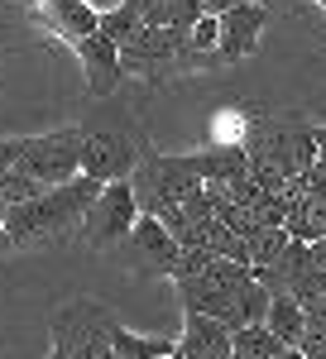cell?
I'll return each instance as SVG.
<instances>
[{
    "label": "cell",
    "instance_id": "cell-1",
    "mask_svg": "<svg viewBox=\"0 0 326 359\" xmlns=\"http://www.w3.org/2000/svg\"><path fill=\"white\" fill-rule=\"evenodd\" d=\"M244 154H249V177L264 192H288V182L302 177L317 163V125L298 115H244Z\"/></svg>",
    "mask_w": 326,
    "mask_h": 359
},
{
    "label": "cell",
    "instance_id": "cell-2",
    "mask_svg": "<svg viewBox=\"0 0 326 359\" xmlns=\"http://www.w3.org/2000/svg\"><path fill=\"white\" fill-rule=\"evenodd\" d=\"M101 187H106L101 177L77 172V177L58 182V187H44L29 201L5 206V235H10V245L20 249V245H39V240H58V235L82 230V221H86L91 201L101 196Z\"/></svg>",
    "mask_w": 326,
    "mask_h": 359
},
{
    "label": "cell",
    "instance_id": "cell-3",
    "mask_svg": "<svg viewBox=\"0 0 326 359\" xmlns=\"http://www.w3.org/2000/svg\"><path fill=\"white\" fill-rule=\"evenodd\" d=\"M130 187L144 216H163L168 206H183L192 192H202V172L192 168V154H154L144 144L135 172H130Z\"/></svg>",
    "mask_w": 326,
    "mask_h": 359
},
{
    "label": "cell",
    "instance_id": "cell-4",
    "mask_svg": "<svg viewBox=\"0 0 326 359\" xmlns=\"http://www.w3.org/2000/svg\"><path fill=\"white\" fill-rule=\"evenodd\" d=\"M202 57L192 53V34L183 29H159V25H139L125 43H120V67L125 77H149L159 82L173 67H192Z\"/></svg>",
    "mask_w": 326,
    "mask_h": 359
},
{
    "label": "cell",
    "instance_id": "cell-5",
    "mask_svg": "<svg viewBox=\"0 0 326 359\" xmlns=\"http://www.w3.org/2000/svg\"><path fill=\"white\" fill-rule=\"evenodd\" d=\"M115 316L96 302H72L53 316V350L63 359H120L110 345Z\"/></svg>",
    "mask_w": 326,
    "mask_h": 359
},
{
    "label": "cell",
    "instance_id": "cell-6",
    "mask_svg": "<svg viewBox=\"0 0 326 359\" xmlns=\"http://www.w3.org/2000/svg\"><path fill=\"white\" fill-rule=\"evenodd\" d=\"M82 144H86V130L82 125H67V130H53V135H34L20 139V158L15 168L39 177L44 187H58L67 177L82 172Z\"/></svg>",
    "mask_w": 326,
    "mask_h": 359
},
{
    "label": "cell",
    "instance_id": "cell-7",
    "mask_svg": "<svg viewBox=\"0 0 326 359\" xmlns=\"http://www.w3.org/2000/svg\"><path fill=\"white\" fill-rule=\"evenodd\" d=\"M139 154H144V139L135 125H91L82 144V172L101 177V182H120L135 172Z\"/></svg>",
    "mask_w": 326,
    "mask_h": 359
},
{
    "label": "cell",
    "instance_id": "cell-8",
    "mask_svg": "<svg viewBox=\"0 0 326 359\" xmlns=\"http://www.w3.org/2000/svg\"><path fill=\"white\" fill-rule=\"evenodd\" d=\"M139 221V201H135V187H130V177H120V182H106L101 196L91 201V211H86V221H82V240L91 249H115L130 240V230Z\"/></svg>",
    "mask_w": 326,
    "mask_h": 359
},
{
    "label": "cell",
    "instance_id": "cell-9",
    "mask_svg": "<svg viewBox=\"0 0 326 359\" xmlns=\"http://www.w3.org/2000/svg\"><path fill=\"white\" fill-rule=\"evenodd\" d=\"M125 245H130V254H135V264L144 273H163V278L178 273L183 245H178V235H173L159 216H144V211H139V221H135V230H130Z\"/></svg>",
    "mask_w": 326,
    "mask_h": 359
},
{
    "label": "cell",
    "instance_id": "cell-10",
    "mask_svg": "<svg viewBox=\"0 0 326 359\" xmlns=\"http://www.w3.org/2000/svg\"><path fill=\"white\" fill-rule=\"evenodd\" d=\"M269 25V15L259 10V0H244L235 10L221 15V43H216V62H240L259 48V34Z\"/></svg>",
    "mask_w": 326,
    "mask_h": 359
},
{
    "label": "cell",
    "instance_id": "cell-11",
    "mask_svg": "<svg viewBox=\"0 0 326 359\" xmlns=\"http://www.w3.org/2000/svg\"><path fill=\"white\" fill-rule=\"evenodd\" d=\"M173 355L178 359H230L235 355V331L226 321H216V316H207V311H188Z\"/></svg>",
    "mask_w": 326,
    "mask_h": 359
},
{
    "label": "cell",
    "instance_id": "cell-12",
    "mask_svg": "<svg viewBox=\"0 0 326 359\" xmlns=\"http://www.w3.org/2000/svg\"><path fill=\"white\" fill-rule=\"evenodd\" d=\"M39 20L53 29L58 39H67L72 48H82L91 34H101V10H91L86 0H34Z\"/></svg>",
    "mask_w": 326,
    "mask_h": 359
},
{
    "label": "cell",
    "instance_id": "cell-13",
    "mask_svg": "<svg viewBox=\"0 0 326 359\" xmlns=\"http://www.w3.org/2000/svg\"><path fill=\"white\" fill-rule=\"evenodd\" d=\"M82 67H86V86H91V96H115V86L125 77V67H120V43L106 39V34H91L86 43L77 48Z\"/></svg>",
    "mask_w": 326,
    "mask_h": 359
},
{
    "label": "cell",
    "instance_id": "cell-14",
    "mask_svg": "<svg viewBox=\"0 0 326 359\" xmlns=\"http://www.w3.org/2000/svg\"><path fill=\"white\" fill-rule=\"evenodd\" d=\"M283 225H288L293 240H307V245L322 240L326 235V196L312 192L302 177H293V182H288V221Z\"/></svg>",
    "mask_w": 326,
    "mask_h": 359
},
{
    "label": "cell",
    "instance_id": "cell-15",
    "mask_svg": "<svg viewBox=\"0 0 326 359\" xmlns=\"http://www.w3.org/2000/svg\"><path fill=\"white\" fill-rule=\"evenodd\" d=\"M307 269H312V245H307V240H288V249H283L273 264L254 269V278H259L269 292H293V283H298Z\"/></svg>",
    "mask_w": 326,
    "mask_h": 359
},
{
    "label": "cell",
    "instance_id": "cell-16",
    "mask_svg": "<svg viewBox=\"0 0 326 359\" xmlns=\"http://www.w3.org/2000/svg\"><path fill=\"white\" fill-rule=\"evenodd\" d=\"M264 326H269V331L278 335L283 345H298V340H302V326H307V306H302L293 292H273Z\"/></svg>",
    "mask_w": 326,
    "mask_h": 359
},
{
    "label": "cell",
    "instance_id": "cell-17",
    "mask_svg": "<svg viewBox=\"0 0 326 359\" xmlns=\"http://www.w3.org/2000/svg\"><path fill=\"white\" fill-rule=\"evenodd\" d=\"M110 345H115L120 359H168L178 350V340H168V335H135V331H125L120 321L110 331Z\"/></svg>",
    "mask_w": 326,
    "mask_h": 359
},
{
    "label": "cell",
    "instance_id": "cell-18",
    "mask_svg": "<svg viewBox=\"0 0 326 359\" xmlns=\"http://www.w3.org/2000/svg\"><path fill=\"white\" fill-rule=\"evenodd\" d=\"M288 225H254L249 235H244V245H249V264L254 269H264V264H273L283 249H288Z\"/></svg>",
    "mask_w": 326,
    "mask_h": 359
},
{
    "label": "cell",
    "instance_id": "cell-19",
    "mask_svg": "<svg viewBox=\"0 0 326 359\" xmlns=\"http://www.w3.org/2000/svg\"><path fill=\"white\" fill-rule=\"evenodd\" d=\"M139 25H144V0H120V5L101 10V34L115 39V43H125Z\"/></svg>",
    "mask_w": 326,
    "mask_h": 359
},
{
    "label": "cell",
    "instance_id": "cell-20",
    "mask_svg": "<svg viewBox=\"0 0 326 359\" xmlns=\"http://www.w3.org/2000/svg\"><path fill=\"white\" fill-rule=\"evenodd\" d=\"M298 350L307 359H326V306H307V326H302Z\"/></svg>",
    "mask_w": 326,
    "mask_h": 359
},
{
    "label": "cell",
    "instance_id": "cell-21",
    "mask_svg": "<svg viewBox=\"0 0 326 359\" xmlns=\"http://www.w3.org/2000/svg\"><path fill=\"white\" fill-rule=\"evenodd\" d=\"M44 192V182L39 177H29V172H20V168H10L5 177H0V201L5 206H15V201H29V196Z\"/></svg>",
    "mask_w": 326,
    "mask_h": 359
},
{
    "label": "cell",
    "instance_id": "cell-22",
    "mask_svg": "<svg viewBox=\"0 0 326 359\" xmlns=\"http://www.w3.org/2000/svg\"><path fill=\"white\" fill-rule=\"evenodd\" d=\"M15 158H20V139H0V177L15 168Z\"/></svg>",
    "mask_w": 326,
    "mask_h": 359
},
{
    "label": "cell",
    "instance_id": "cell-23",
    "mask_svg": "<svg viewBox=\"0 0 326 359\" xmlns=\"http://www.w3.org/2000/svg\"><path fill=\"white\" fill-rule=\"evenodd\" d=\"M235 5H244V0H202L207 15H226V10H235Z\"/></svg>",
    "mask_w": 326,
    "mask_h": 359
},
{
    "label": "cell",
    "instance_id": "cell-24",
    "mask_svg": "<svg viewBox=\"0 0 326 359\" xmlns=\"http://www.w3.org/2000/svg\"><path fill=\"white\" fill-rule=\"evenodd\" d=\"M312 264H322V269H326V235H322V240H312Z\"/></svg>",
    "mask_w": 326,
    "mask_h": 359
},
{
    "label": "cell",
    "instance_id": "cell-25",
    "mask_svg": "<svg viewBox=\"0 0 326 359\" xmlns=\"http://www.w3.org/2000/svg\"><path fill=\"white\" fill-rule=\"evenodd\" d=\"M0 249H15V245H10V235H5V201H0Z\"/></svg>",
    "mask_w": 326,
    "mask_h": 359
},
{
    "label": "cell",
    "instance_id": "cell-26",
    "mask_svg": "<svg viewBox=\"0 0 326 359\" xmlns=\"http://www.w3.org/2000/svg\"><path fill=\"white\" fill-rule=\"evenodd\" d=\"M278 359H307V355H302L298 345H288V350H283V355H278Z\"/></svg>",
    "mask_w": 326,
    "mask_h": 359
},
{
    "label": "cell",
    "instance_id": "cell-27",
    "mask_svg": "<svg viewBox=\"0 0 326 359\" xmlns=\"http://www.w3.org/2000/svg\"><path fill=\"white\" fill-rule=\"evenodd\" d=\"M48 359H63V355H58V350H53V355H48Z\"/></svg>",
    "mask_w": 326,
    "mask_h": 359
},
{
    "label": "cell",
    "instance_id": "cell-28",
    "mask_svg": "<svg viewBox=\"0 0 326 359\" xmlns=\"http://www.w3.org/2000/svg\"><path fill=\"white\" fill-rule=\"evenodd\" d=\"M317 5H322V10H326V0H317Z\"/></svg>",
    "mask_w": 326,
    "mask_h": 359
},
{
    "label": "cell",
    "instance_id": "cell-29",
    "mask_svg": "<svg viewBox=\"0 0 326 359\" xmlns=\"http://www.w3.org/2000/svg\"><path fill=\"white\" fill-rule=\"evenodd\" d=\"M168 359H173V355H168Z\"/></svg>",
    "mask_w": 326,
    "mask_h": 359
},
{
    "label": "cell",
    "instance_id": "cell-30",
    "mask_svg": "<svg viewBox=\"0 0 326 359\" xmlns=\"http://www.w3.org/2000/svg\"><path fill=\"white\" fill-rule=\"evenodd\" d=\"M173 359H178V355H173Z\"/></svg>",
    "mask_w": 326,
    "mask_h": 359
}]
</instances>
